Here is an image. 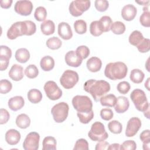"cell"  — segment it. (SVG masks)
<instances>
[{"mask_svg": "<svg viewBox=\"0 0 150 150\" xmlns=\"http://www.w3.org/2000/svg\"><path fill=\"white\" fill-rule=\"evenodd\" d=\"M143 13L139 17V22L144 27L150 26V12L148 9V8H143Z\"/></svg>", "mask_w": 150, "mask_h": 150, "instance_id": "8d00e7d4", "label": "cell"}, {"mask_svg": "<svg viewBox=\"0 0 150 150\" xmlns=\"http://www.w3.org/2000/svg\"><path fill=\"white\" fill-rule=\"evenodd\" d=\"M128 72L127 65L121 62L108 63L105 68L104 75L112 80H121L125 78Z\"/></svg>", "mask_w": 150, "mask_h": 150, "instance_id": "7a4b0ae2", "label": "cell"}, {"mask_svg": "<svg viewBox=\"0 0 150 150\" xmlns=\"http://www.w3.org/2000/svg\"><path fill=\"white\" fill-rule=\"evenodd\" d=\"M8 104L11 110L16 111L21 110L24 106L25 101L22 96H17L9 98Z\"/></svg>", "mask_w": 150, "mask_h": 150, "instance_id": "ffe728a7", "label": "cell"}, {"mask_svg": "<svg viewBox=\"0 0 150 150\" xmlns=\"http://www.w3.org/2000/svg\"><path fill=\"white\" fill-rule=\"evenodd\" d=\"M84 90L90 93L94 101L98 102L101 97L110 90L109 83L105 80L90 79L86 81L84 84Z\"/></svg>", "mask_w": 150, "mask_h": 150, "instance_id": "6da1fadb", "label": "cell"}, {"mask_svg": "<svg viewBox=\"0 0 150 150\" xmlns=\"http://www.w3.org/2000/svg\"><path fill=\"white\" fill-rule=\"evenodd\" d=\"M41 32L45 35H50L54 33L55 30V25L51 20H46L40 25Z\"/></svg>", "mask_w": 150, "mask_h": 150, "instance_id": "603a6c76", "label": "cell"}, {"mask_svg": "<svg viewBox=\"0 0 150 150\" xmlns=\"http://www.w3.org/2000/svg\"><path fill=\"white\" fill-rule=\"evenodd\" d=\"M58 34L64 40H69L73 36L70 26L66 22H62L58 25Z\"/></svg>", "mask_w": 150, "mask_h": 150, "instance_id": "2e32d148", "label": "cell"}, {"mask_svg": "<svg viewBox=\"0 0 150 150\" xmlns=\"http://www.w3.org/2000/svg\"><path fill=\"white\" fill-rule=\"evenodd\" d=\"M46 96L51 100H57L62 96V91L54 81H48L44 85Z\"/></svg>", "mask_w": 150, "mask_h": 150, "instance_id": "30bf717a", "label": "cell"}, {"mask_svg": "<svg viewBox=\"0 0 150 150\" xmlns=\"http://www.w3.org/2000/svg\"><path fill=\"white\" fill-rule=\"evenodd\" d=\"M139 138L143 142V149L145 150L149 149L150 131L149 129L143 131L139 135Z\"/></svg>", "mask_w": 150, "mask_h": 150, "instance_id": "74e56055", "label": "cell"}, {"mask_svg": "<svg viewBox=\"0 0 150 150\" xmlns=\"http://www.w3.org/2000/svg\"><path fill=\"white\" fill-rule=\"evenodd\" d=\"M77 115L81 123L88 124L93 118L94 112L93 110L88 112H77Z\"/></svg>", "mask_w": 150, "mask_h": 150, "instance_id": "836d02e7", "label": "cell"}, {"mask_svg": "<svg viewBox=\"0 0 150 150\" xmlns=\"http://www.w3.org/2000/svg\"><path fill=\"white\" fill-rule=\"evenodd\" d=\"M21 137L20 132L15 129H10L5 134V141L11 145L17 144L19 142Z\"/></svg>", "mask_w": 150, "mask_h": 150, "instance_id": "ac0fdd59", "label": "cell"}, {"mask_svg": "<svg viewBox=\"0 0 150 150\" xmlns=\"http://www.w3.org/2000/svg\"><path fill=\"white\" fill-rule=\"evenodd\" d=\"M129 106L128 99L124 96H119L117 98L116 103L114 105L115 111L119 114L127 111Z\"/></svg>", "mask_w": 150, "mask_h": 150, "instance_id": "e0dca14e", "label": "cell"}, {"mask_svg": "<svg viewBox=\"0 0 150 150\" xmlns=\"http://www.w3.org/2000/svg\"><path fill=\"white\" fill-rule=\"evenodd\" d=\"M144 39L142 33L137 30H134L129 35V42L131 45L137 46L138 45H139L142 40Z\"/></svg>", "mask_w": 150, "mask_h": 150, "instance_id": "f546056e", "label": "cell"}, {"mask_svg": "<svg viewBox=\"0 0 150 150\" xmlns=\"http://www.w3.org/2000/svg\"><path fill=\"white\" fill-rule=\"evenodd\" d=\"M90 32L94 36H99L103 33L100 27L98 21H93L90 23Z\"/></svg>", "mask_w": 150, "mask_h": 150, "instance_id": "60d3db41", "label": "cell"}, {"mask_svg": "<svg viewBox=\"0 0 150 150\" xmlns=\"http://www.w3.org/2000/svg\"><path fill=\"white\" fill-rule=\"evenodd\" d=\"M9 59L4 57V56H0V70L1 71H4L6 70L9 64Z\"/></svg>", "mask_w": 150, "mask_h": 150, "instance_id": "f5cc1de1", "label": "cell"}, {"mask_svg": "<svg viewBox=\"0 0 150 150\" xmlns=\"http://www.w3.org/2000/svg\"><path fill=\"white\" fill-rule=\"evenodd\" d=\"M0 56H4L10 59L12 56V50L11 49L6 46L1 45L0 46Z\"/></svg>", "mask_w": 150, "mask_h": 150, "instance_id": "816d5d0a", "label": "cell"}, {"mask_svg": "<svg viewBox=\"0 0 150 150\" xmlns=\"http://www.w3.org/2000/svg\"><path fill=\"white\" fill-rule=\"evenodd\" d=\"M94 5L96 9L98 11L104 12L108 9L109 6V3L107 1L105 0H96L94 2Z\"/></svg>", "mask_w": 150, "mask_h": 150, "instance_id": "bcb514c9", "label": "cell"}, {"mask_svg": "<svg viewBox=\"0 0 150 150\" xmlns=\"http://www.w3.org/2000/svg\"><path fill=\"white\" fill-rule=\"evenodd\" d=\"M33 4L30 1H18L14 6L15 11L22 16L29 15L33 9Z\"/></svg>", "mask_w": 150, "mask_h": 150, "instance_id": "7c38bea8", "label": "cell"}, {"mask_svg": "<svg viewBox=\"0 0 150 150\" xmlns=\"http://www.w3.org/2000/svg\"><path fill=\"white\" fill-rule=\"evenodd\" d=\"M66 64L71 67H77L80 66L82 63V59L77 54L76 51L70 50L68 52L64 57Z\"/></svg>", "mask_w": 150, "mask_h": 150, "instance_id": "5bb4252c", "label": "cell"}, {"mask_svg": "<svg viewBox=\"0 0 150 150\" xmlns=\"http://www.w3.org/2000/svg\"><path fill=\"white\" fill-rule=\"evenodd\" d=\"M7 37L11 40H13L18 36L27 35V26L25 21L16 22L13 23L7 31Z\"/></svg>", "mask_w": 150, "mask_h": 150, "instance_id": "ba28073f", "label": "cell"}, {"mask_svg": "<svg viewBox=\"0 0 150 150\" xmlns=\"http://www.w3.org/2000/svg\"><path fill=\"white\" fill-rule=\"evenodd\" d=\"M34 16L36 21L39 22L43 21L46 19L47 16V11L43 6H38L36 8Z\"/></svg>", "mask_w": 150, "mask_h": 150, "instance_id": "f35d334b", "label": "cell"}, {"mask_svg": "<svg viewBox=\"0 0 150 150\" xmlns=\"http://www.w3.org/2000/svg\"><path fill=\"white\" fill-rule=\"evenodd\" d=\"M149 78H148V79H147V81H146V83H145V87L147 88V90H149V87H148V86H149Z\"/></svg>", "mask_w": 150, "mask_h": 150, "instance_id": "680465c9", "label": "cell"}, {"mask_svg": "<svg viewBox=\"0 0 150 150\" xmlns=\"http://www.w3.org/2000/svg\"><path fill=\"white\" fill-rule=\"evenodd\" d=\"M10 118L9 112L4 108L0 110V124L2 125L6 123Z\"/></svg>", "mask_w": 150, "mask_h": 150, "instance_id": "f907efd6", "label": "cell"}, {"mask_svg": "<svg viewBox=\"0 0 150 150\" xmlns=\"http://www.w3.org/2000/svg\"><path fill=\"white\" fill-rule=\"evenodd\" d=\"M100 116L103 120L105 121H109L112 118L114 113L110 108H103L100 111Z\"/></svg>", "mask_w": 150, "mask_h": 150, "instance_id": "c3c4849f", "label": "cell"}, {"mask_svg": "<svg viewBox=\"0 0 150 150\" xmlns=\"http://www.w3.org/2000/svg\"><path fill=\"white\" fill-rule=\"evenodd\" d=\"M12 3V0H2V1H1L0 2V4H1L0 5L2 8L8 9L11 6Z\"/></svg>", "mask_w": 150, "mask_h": 150, "instance_id": "11a10c76", "label": "cell"}, {"mask_svg": "<svg viewBox=\"0 0 150 150\" xmlns=\"http://www.w3.org/2000/svg\"><path fill=\"white\" fill-rule=\"evenodd\" d=\"M39 134L36 132H31L26 135L23 142V148L25 150H37L39 148Z\"/></svg>", "mask_w": 150, "mask_h": 150, "instance_id": "8fae6325", "label": "cell"}, {"mask_svg": "<svg viewBox=\"0 0 150 150\" xmlns=\"http://www.w3.org/2000/svg\"><path fill=\"white\" fill-rule=\"evenodd\" d=\"M25 74L29 79H35L39 74V70L35 64H29L26 67Z\"/></svg>", "mask_w": 150, "mask_h": 150, "instance_id": "ab89813d", "label": "cell"}, {"mask_svg": "<svg viewBox=\"0 0 150 150\" xmlns=\"http://www.w3.org/2000/svg\"><path fill=\"white\" fill-rule=\"evenodd\" d=\"M117 101V98L115 95L112 94H107L103 96L100 99V102L103 106H107L109 107H114Z\"/></svg>", "mask_w": 150, "mask_h": 150, "instance_id": "4316f807", "label": "cell"}, {"mask_svg": "<svg viewBox=\"0 0 150 150\" xmlns=\"http://www.w3.org/2000/svg\"><path fill=\"white\" fill-rule=\"evenodd\" d=\"M72 104L74 108L80 112L90 111L93 108L91 99L86 96H75L72 99Z\"/></svg>", "mask_w": 150, "mask_h": 150, "instance_id": "5b68a950", "label": "cell"}, {"mask_svg": "<svg viewBox=\"0 0 150 150\" xmlns=\"http://www.w3.org/2000/svg\"><path fill=\"white\" fill-rule=\"evenodd\" d=\"M90 1L76 0L73 1L69 7L70 14L75 17L81 16L84 12L87 11L90 7Z\"/></svg>", "mask_w": 150, "mask_h": 150, "instance_id": "9c48e42d", "label": "cell"}, {"mask_svg": "<svg viewBox=\"0 0 150 150\" xmlns=\"http://www.w3.org/2000/svg\"><path fill=\"white\" fill-rule=\"evenodd\" d=\"M141 121L138 117L131 118L127 125L125 135L128 137H134L138 132L141 127Z\"/></svg>", "mask_w": 150, "mask_h": 150, "instance_id": "4fadbf2b", "label": "cell"}, {"mask_svg": "<svg viewBox=\"0 0 150 150\" xmlns=\"http://www.w3.org/2000/svg\"><path fill=\"white\" fill-rule=\"evenodd\" d=\"M88 144L86 139L80 138L77 140L73 148L74 150H88Z\"/></svg>", "mask_w": 150, "mask_h": 150, "instance_id": "f6af8a7d", "label": "cell"}, {"mask_svg": "<svg viewBox=\"0 0 150 150\" xmlns=\"http://www.w3.org/2000/svg\"><path fill=\"white\" fill-rule=\"evenodd\" d=\"M74 28L77 33L84 34L87 32V23L84 20H77L74 23Z\"/></svg>", "mask_w": 150, "mask_h": 150, "instance_id": "e575fe53", "label": "cell"}, {"mask_svg": "<svg viewBox=\"0 0 150 150\" xmlns=\"http://www.w3.org/2000/svg\"><path fill=\"white\" fill-rule=\"evenodd\" d=\"M42 145L43 150H55L57 145L56 140L53 137H46L43 140Z\"/></svg>", "mask_w": 150, "mask_h": 150, "instance_id": "83f0119b", "label": "cell"}, {"mask_svg": "<svg viewBox=\"0 0 150 150\" xmlns=\"http://www.w3.org/2000/svg\"><path fill=\"white\" fill-rule=\"evenodd\" d=\"M137 148V144L133 140L124 141L120 145V149L122 150H135Z\"/></svg>", "mask_w": 150, "mask_h": 150, "instance_id": "681fc988", "label": "cell"}, {"mask_svg": "<svg viewBox=\"0 0 150 150\" xmlns=\"http://www.w3.org/2000/svg\"><path fill=\"white\" fill-rule=\"evenodd\" d=\"M145 77L143 71L138 69H134L131 70L129 79L134 83L139 84L142 82Z\"/></svg>", "mask_w": 150, "mask_h": 150, "instance_id": "f1b7e54d", "label": "cell"}, {"mask_svg": "<svg viewBox=\"0 0 150 150\" xmlns=\"http://www.w3.org/2000/svg\"><path fill=\"white\" fill-rule=\"evenodd\" d=\"M15 57L18 62L25 63L29 59L30 53L28 50L26 48H20L16 51Z\"/></svg>", "mask_w": 150, "mask_h": 150, "instance_id": "cb8c5ba5", "label": "cell"}, {"mask_svg": "<svg viewBox=\"0 0 150 150\" xmlns=\"http://www.w3.org/2000/svg\"><path fill=\"white\" fill-rule=\"evenodd\" d=\"M135 2L141 5H146L149 2V1H135Z\"/></svg>", "mask_w": 150, "mask_h": 150, "instance_id": "6f0895ef", "label": "cell"}, {"mask_svg": "<svg viewBox=\"0 0 150 150\" xmlns=\"http://www.w3.org/2000/svg\"><path fill=\"white\" fill-rule=\"evenodd\" d=\"M108 128L111 132L115 134H118L121 132L122 126L118 121L112 120L108 124Z\"/></svg>", "mask_w": 150, "mask_h": 150, "instance_id": "d590c367", "label": "cell"}, {"mask_svg": "<svg viewBox=\"0 0 150 150\" xmlns=\"http://www.w3.org/2000/svg\"><path fill=\"white\" fill-rule=\"evenodd\" d=\"M108 150H118L120 149V145L117 143H114L110 145L108 148Z\"/></svg>", "mask_w": 150, "mask_h": 150, "instance_id": "9f6ffc18", "label": "cell"}, {"mask_svg": "<svg viewBox=\"0 0 150 150\" xmlns=\"http://www.w3.org/2000/svg\"><path fill=\"white\" fill-rule=\"evenodd\" d=\"M79 75L75 71L67 70L64 71L60 79L61 85L66 89L72 88L79 81Z\"/></svg>", "mask_w": 150, "mask_h": 150, "instance_id": "52a82bcc", "label": "cell"}, {"mask_svg": "<svg viewBox=\"0 0 150 150\" xmlns=\"http://www.w3.org/2000/svg\"><path fill=\"white\" fill-rule=\"evenodd\" d=\"M69 107L65 102H60L55 104L51 110L53 120L57 123L63 122L68 116Z\"/></svg>", "mask_w": 150, "mask_h": 150, "instance_id": "8992f818", "label": "cell"}, {"mask_svg": "<svg viewBox=\"0 0 150 150\" xmlns=\"http://www.w3.org/2000/svg\"><path fill=\"white\" fill-rule=\"evenodd\" d=\"M131 88L130 84L128 82L126 81H122L120 82L117 86V88L118 91L122 94H126L128 93Z\"/></svg>", "mask_w": 150, "mask_h": 150, "instance_id": "7dc6e473", "label": "cell"}, {"mask_svg": "<svg viewBox=\"0 0 150 150\" xmlns=\"http://www.w3.org/2000/svg\"><path fill=\"white\" fill-rule=\"evenodd\" d=\"M15 122L19 128L25 129L29 127L30 124V119L27 114H21L17 116Z\"/></svg>", "mask_w": 150, "mask_h": 150, "instance_id": "d4e9b609", "label": "cell"}, {"mask_svg": "<svg viewBox=\"0 0 150 150\" xmlns=\"http://www.w3.org/2000/svg\"><path fill=\"white\" fill-rule=\"evenodd\" d=\"M86 66L90 71L97 72L101 68L102 62L97 57H91L87 61Z\"/></svg>", "mask_w": 150, "mask_h": 150, "instance_id": "44dd1931", "label": "cell"}, {"mask_svg": "<svg viewBox=\"0 0 150 150\" xmlns=\"http://www.w3.org/2000/svg\"><path fill=\"white\" fill-rule=\"evenodd\" d=\"M98 21L103 32H107L110 31L111 26L112 23V19L110 16H103Z\"/></svg>", "mask_w": 150, "mask_h": 150, "instance_id": "4dcf8cb0", "label": "cell"}, {"mask_svg": "<svg viewBox=\"0 0 150 150\" xmlns=\"http://www.w3.org/2000/svg\"><path fill=\"white\" fill-rule=\"evenodd\" d=\"M9 77L13 81H19L23 77V69L19 64H13L8 73Z\"/></svg>", "mask_w": 150, "mask_h": 150, "instance_id": "d6986e66", "label": "cell"}, {"mask_svg": "<svg viewBox=\"0 0 150 150\" xmlns=\"http://www.w3.org/2000/svg\"><path fill=\"white\" fill-rule=\"evenodd\" d=\"M12 88V83L9 80L2 79L0 81V93L1 94H6L9 93Z\"/></svg>", "mask_w": 150, "mask_h": 150, "instance_id": "7bdbcfd3", "label": "cell"}, {"mask_svg": "<svg viewBox=\"0 0 150 150\" xmlns=\"http://www.w3.org/2000/svg\"><path fill=\"white\" fill-rule=\"evenodd\" d=\"M88 136L93 141L100 142L107 139L108 134L105 131L104 124L101 122L96 121L91 125Z\"/></svg>", "mask_w": 150, "mask_h": 150, "instance_id": "277c9868", "label": "cell"}, {"mask_svg": "<svg viewBox=\"0 0 150 150\" xmlns=\"http://www.w3.org/2000/svg\"><path fill=\"white\" fill-rule=\"evenodd\" d=\"M130 98L137 110L144 112L149 108V105L143 90L139 88L134 90L130 94Z\"/></svg>", "mask_w": 150, "mask_h": 150, "instance_id": "3957f363", "label": "cell"}, {"mask_svg": "<svg viewBox=\"0 0 150 150\" xmlns=\"http://www.w3.org/2000/svg\"><path fill=\"white\" fill-rule=\"evenodd\" d=\"M77 54L79 57L82 60L86 59L90 54V49L89 48L84 45L79 46L76 50Z\"/></svg>", "mask_w": 150, "mask_h": 150, "instance_id": "b9f144b4", "label": "cell"}, {"mask_svg": "<svg viewBox=\"0 0 150 150\" xmlns=\"http://www.w3.org/2000/svg\"><path fill=\"white\" fill-rule=\"evenodd\" d=\"M46 44L49 49L52 50H56L61 47L62 42L59 38L53 36L47 40Z\"/></svg>", "mask_w": 150, "mask_h": 150, "instance_id": "1f68e13d", "label": "cell"}, {"mask_svg": "<svg viewBox=\"0 0 150 150\" xmlns=\"http://www.w3.org/2000/svg\"><path fill=\"white\" fill-rule=\"evenodd\" d=\"M125 29V26L123 22L116 21L112 23L110 30L115 35H121L124 33Z\"/></svg>", "mask_w": 150, "mask_h": 150, "instance_id": "d6a6232c", "label": "cell"}, {"mask_svg": "<svg viewBox=\"0 0 150 150\" xmlns=\"http://www.w3.org/2000/svg\"><path fill=\"white\" fill-rule=\"evenodd\" d=\"M150 40L148 38H144L142 41L136 47H137L138 51L141 53H146L149 52L150 49Z\"/></svg>", "mask_w": 150, "mask_h": 150, "instance_id": "ee69618b", "label": "cell"}, {"mask_svg": "<svg viewBox=\"0 0 150 150\" xmlns=\"http://www.w3.org/2000/svg\"><path fill=\"white\" fill-rule=\"evenodd\" d=\"M110 144L108 142L106 141H100L98 142L95 147L96 150H104V149H108Z\"/></svg>", "mask_w": 150, "mask_h": 150, "instance_id": "db71d44e", "label": "cell"}, {"mask_svg": "<svg viewBox=\"0 0 150 150\" xmlns=\"http://www.w3.org/2000/svg\"><path fill=\"white\" fill-rule=\"evenodd\" d=\"M137 13V9L135 6L132 4L125 5L121 10V16L122 18L127 21L133 20Z\"/></svg>", "mask_w": 150, "mask_h": 150, "instance_id": "9a60e30c", "label": "cell"}, {"mask_svg": "<svg viewBox=\"0 0 150 150\" xmlns=\"http://www.w3.org/2000/svg\"><path fill=\"white\" fill-rule=\"evenodd\" d=\"M40 66L43 70L45 71H50L54 68V60L52 57L50 56H45L41 59Z\"/></svg>", "mask_w": 150, "mask_h": 150, "instance_id": "7402d4cb", "label": "cell"}, {"mask_svg": "<svg viewBox=\"0 0 150 150\" xmlns=\"http://www.w3.org/2000/svg\"><path fill=\"white\" fill-rule=\"evenodd\" d=\"M28 98L29 101L33 104L39 103L42 99V94L40 90L33 88L30 90L28 93Z\"/></svg>", "mask_w": 150, "mask_h": 150, "instance_id": "484cf974", "label": "cell"}]
</instances>
